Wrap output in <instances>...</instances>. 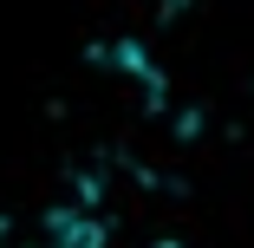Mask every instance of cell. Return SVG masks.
I'll use <instances>...</instances> for the list:
<instances>
[{"mask_svg":"<svg viewBox=\"0 0 254 248\" xmlns=\"http://www.w3.org/2000/svg\"><path fill=\"white\" fill-rule=\"evenodd\" d=\"M163 248H183V242H163Z\"/></svg>","mask_w":254,"mask_h":248,"instance_id":"obj_1","label":"cell"}]
</instances>
